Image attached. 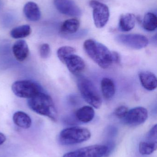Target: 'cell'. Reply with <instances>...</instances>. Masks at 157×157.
Listing matches in <instances>:
<instances>
[{"instance_id":"24","label":"cell","mask_w":157,"mask_h":157,"mask_svg":"<svg viewBox=\"0 0 157 157\" xmlns=\"http://www.w3.org/2000/svg\"><path fill=\"white\" fill-rule=\"evenodd\" d=\"M51 53V49L49 44H43L41 46L39 49L40 56L42 59H48Z\"/></svg>"},{"instance_id":"20","label":"cell","mask_w":157,"mask_h":157,"mask_svg":"<svg viewBox=\"0 0 157 157\" xmlns=\"http://www.w3.org/2000/svg\"><path fill=\"white\" fill-rule=\"evenodd\" d=\"M31 29L30 26L27 25L18 26L13 29L10 32V36L16 39L24 38L30 35Z\"/></svg>"},{"instance_id":"10","label":"cell","mask_w":157,"mask_h":157,"mask_svg":"<svg viewBox=\"0 0 157 157\" xmlns=\"http://www.w3.org/2000/svg\"><path fill=\"white\" fill-rule=\"evenodd\" d=\"M55 8L63 14L77 17L82 15V11L73 0H53Z\"/></svg>"},{"instance_id":"9","label":"cell","mask_w":157,"mask_h":157,"mask_svg":"<svg viewBox=\"0 0 157 157\" xmlns=\"http://www.w3.org/2000/svg\"><path fill=\"white\" fill-rule=\"evenodd\" d=\"M148 118V112L144 107H137L128 111L123 119L124 123L130 126H136L143 124Z\"/></svg>"},{"instance_id":"22","label":"cell","mask_w":157,"mask_h":157,"mask_svg":"<svg viewBox=\"0 0 157 157\" xmlns=\"http://www.w3.org/2000/svg\"><path fill=\"white\" fill-rule=\"evenodd\" d=\"M157 149V143L145 141L139 144V151L143 155H148L154 153Z\"/></svg>"},{"instance_id":"1","label":"cell","mask_w":157,"mask_h":157,"mask_svg":"<svg viewBox=\"0 0 157 157\" xmlns=\"http://www.w3.org/2000/svg\"><path fill=\"white\" fill-rule=\"evenodd\" d=\"M84 48L89 58L102 69H108L112 64V52L102 43L88 39L85 41Z\"/></svg>"},{"instance_id":"5","label":"cell","mask_w":157,"mask_h":157,"mask_svg":"<svg viewBox=\"0 0 157 157\" xmlns=\"http://www.w3.org/2000/svg\"><path fill=\"white\" fill-rule=\"evenodd\" d=\"M12 90L18 98H31L41 92V88L38 84L29 80H18L13 83Z\"/></svg>"},{"instance_id":"11","label":"cell","mask_w":157,"mask_h":157,"mask_svg":"<svg viewBox=\"0 0 157 157\" xmlns=\"http://www.w3.org/2000/svg\"><path fill=\"white\" fill-rule=\"evenodd\" d=\"M61 62L66 65L70 72L75 75L80 74L85 68V63L83 59L75 53L66 56Z\"/></svg>"},{"instance_id":"6","label":"cell","mask_w":157,"mask_h":157,"mask_svg":"<svg viewBox=\"0 0 157 157\" xmlns=\"http://www.w3.org/2000/svg\"><path fill=\"white\" fill-rule=\"evenodd\" d=\"M89 5L93 9L94 24L97 28L104 27L108 21L110 13L108 7L96 0H91Z\"/></svg>"},{"instance_id":"26","label":"cell","mask_w":157,"mask_h":157,"mask_svg":"<svg viewBox=\"0 0 157 157\" xmlns=\"http://www.w3.org/2000/svg\"><path fill=\"white\" fill-rule=\"evenodd\" d=\"M128 111L129 110L127 107L122 105L118 107L115 109L114 114L119 119H123L126 116Z\"/></svg>"},{"instance_id":"14","label":"cell","mask_w":157,"mask_h":157,"mask_svg":"<svg viewBox=\"0 0 157 157\" xmlns=\"http://www.w3.org/2000/svg\"><path fill=\"white\" fill-rule=\"evenodd\" d=\"M139 78L142 86L148 90H155L157 86V77L150 71H143L139 74Z\"/></svg>"},{"instance_id":"25","label":"cell","mask_w":157,"mask_h":157,"mask_svg":"<svg viewBox=\"0 0 157 157\" xmlns=\"http://www.w3.org/2000/svg\"><path fill=\"white\" fill-rule=\"evenodd\" d=\"M146 141L157 143V125H154L147 133Z\"/></svg>"},{"instance_id":"15","label":"cell","mask_w":157,"mask_h":157,"mask_svg":"<svg viewBox=\"0 0 157 157\" xmlns=\"http://www.w3.org/2000/svg\"><path fill=\"white\" fill-rule=\"evenodd\" d=\"M95 114V111L93 107L85 106L77 111L75 113V118L79 122L86 123L92 121L94 119Z\"/></svg>"},{"instance_id":"12","label":"cell","mask_w":157,"mask_h":157,"mask_svg":"<svg viewBox=\"0 0 157 157\" xmlns=\"http://www.w3.org/2000/svg\"><path fill=\"white\" fill-rule=\"evenodd\" d=\"M13 54L17 60L23 62L28 58L29 49L27 43L23 40H17L12 48Z\"/></svg>"},{"instance_id":"28","label":"cell","mask_w":157,"mask_h":157,"mask_svg":"<svg viewBox=\"0 0 157 157\" xmlns=\"http://www.w3.org/2000/svg\"><path fill=\"white\" fill-rule=\"evenodd\" d=\"M6 139L5 136L2 133L0 132V145L3 144L6 141Z\"/></svg>"},{"instance_id":"17","label":"cell","mask_w":157,"mask_h":157,"mask_svg":"<svg viewBox=\"0 0 157 157\" xmlns=\"http://www.w3.org/2000/svg\"><path fill=\"white\" fill-rule=\"evenodd\" d=\"M100 86L102 95L106 99H110L115 95L116 88L112 79L109 78H103Z\"/></svg>"},{"instance_id":"18","label":"cell","mask_w":157,"mask_h":157,"mask_svg":"<svg viewBox=\"0 0 157 157\" xmlns=\"http://www.w3.org/2000/svg\"><path fill=\"white\" fill-rule=\"evenodd\" d=\"M13 119L16 125L24 129H28L32 123L31 118L24 112L18 111L15 113Z\"/></svg>"},{"instance_id":"19","label":"cell","mask_w":157,"mask_h":157,"mask_svg":"<svg viewBox=\"0 0 157 157\" xmlns=\"http://www.w3.org/2000/svg\"><path fill=\"white\" fill-rule=\"evenodd\" d=\"M80 26V22L77 18L65 20L61 26V32L64 35H71L77 32Z\"/></svg>"},{"instance_id":"13","label":"cell","mask_w":157,"mask_h":157,"mask_svg":"<svg viewBox=\"0 0 157 157\" xmlns=\"http://www.w3.org/2000/svg\"><path fill=\"white\" fill-rule=\"evenodd\" d=\"M23 12L27 19L32 22H37L40 19L41 13L38 6L33 2H29L24 6Z\"/></svg>"},{"instance_id":"16","label":"cell","mask_w":157,"mask_h":157,"mask_svg":"<svg viewBox=\"0 0 157 157\" xmlns=\"http://www.w3.org/2000/svg\"><path fill=\"white\" fill-rule=\"evenodd\" d=\"M135 24V16L133 14L126 13L120 17L119 28L124 32L131 31L134 28Z\"/></svg>"},{"instance_id":"8","label":"cell","mask_w":157,"mask_h":157,"mask_svg":"<svg viewBox=\"0 0 157 157\" xmlns=\"http://www.w3.org/2000/svg\"><path fill=\"white\" fill-rule=\"evenodd\" d=\"M108 148L106 145H94L68 152L62 157H103L107 156Z\"/></svg>"},{"instance_id":"4","label":"cell","mask_w":157,"mask_h":157,"mask_svg":"<svg viewBox=\"0 0 157 157\" xmlns=\"http://www.w3.org/2000/svg\"><path fill=\"white\" fill-rule=\"evenodd\" d=\"M77 84L84 99L93 108L99 109L102 99L94 84L88 78L81 77L77 80Z\"/></svg>"},{"instance_id":"3","label":"cell","mask_w":157,"mask_h":157,"mask_svg":"<svg viewBox=\"0 0 157 157\" xmlns=\"http://www.w3.org/2000/svg\"><path fill=\"white\" fill-rule=\"evenodd\" d=\"M91 136L88 129L76 126L63 130L59 134L58 140L62 145H72L88 141Z\"/></svg>"},{"instance_id":"21","label":"cell","mask_w":157,"mask_h":157,"mask_svg":"<svg viewBox=\"0 0 157 157\" xmlns=\"http://www.w3.org/2000/svg\"><path fill=\"white\" fill-rule=\"evenodd\" d=\"M143 26L145 30L153 31L156 29L157 27V16L152 13L146 14L143 22Z\"/></svg>"},{"instance_id":"7","label":"cell","mask_w":157,"mask_h":157,"mask_svg":"<svg viewBox=\"0 0 157 157\" xmlns=\"http://www.w3.org/2000/svg\"><path fill=\"white\" fill-rule=\"evenodd\" d=\"M116 40L124 46L134 49H141L147 47L149 40L140 34H122L116 36Z\"/></svg>"},{"instance_id":"27","label":"cell","mask_w":157,"mask_h":157,"mask_svg":"<svg viewBox=\"0 0 157 157\" xmlns=\"http://www.w3.org/2000/svg\"><path fill=\"white\" fill-rule=\"evenodd\" d=\"M112 62L116 63H120V56L118 52H112Z\"/></svg>"},{"instance_id":"23","label":"cell","mask_w":157,"mask_h":157,"mask_svg":"<svg viewBox=\"0 0 157 157\" xmlns=\"http://www.w3.org/2000/svg\"><path fill=\"white\" fill-rule=\"evenodd\" d=\"M75 49L70 46H63L58 49L57 52V56L61 62L66 56L75 53Z\"/></svg>"},{"instance_id":"2","label":"cell","mask_w":157,"mask_h":157,"mask_svg":"<svg viewBox=\"0 0 157 157\" xmlns=\"http://www.w3.org/2000/svg\"><path fill=\"white\" fill-rule=\"evenodd\" d=\"M28 105L29 109L40 115L47 116L53 121L57 120V112L53 100L50 96L40 92L29 99Z\"/></svg>"}]
</instances>
